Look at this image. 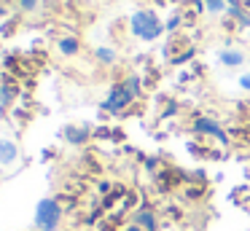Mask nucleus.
I'll list each match as a JSON object with an SVG mask.
<instances>
[{"mask_svg":"<svg viewBox=\"0 0 250 231\" xmlns=\"http://www.w3.org/2000/svg\"><path fill=\"white\" fill-rule=\"evenodd\" d=\"M129 32L143 43H153L164 35V21L162 16L156 14L153 8H137L135 14L129 16Z\"/></svg>","mask_w":250,"mask_h":231,"instance_id":"obj_1","label":"nucleus"},{"mask_svg":"<svg viewBox=\"0 0 250 231\" xmlns=\"http://www.w3.org/2000/svg\"><path fill=\"white\" fill-rule=\"evenodd\" d=\"M65 207L57 196H43L35 204V218H33V229L35 231H62L65 226Z\"/></svg>","mask_w":250,"mask_h":231,"instance_id":"obj_2","label":"nucleus"},{"mask_svg":"<svg viewBox=\"0 0 250 231\" xmlns=\"http://www.w3.org/2000/svg\"><path fill=\"white\" fill-rule=\"evenodd\" d=\"M135 97L126 91V86L121 84V81H113L108 89V94H105V100L100 102V110L108 113V116H119V118H126L129 116V110L135 107Z\"/></svg>","mask_w":250,"mask_h":231,"instance_id":"obj_3","label":"nucleus"},{"mask_svg":"<svg viewBox=\"0 0 250 231\" xmlns=\"http://www.w3.org/2000/svg\"><path fill=\"white\" fill-rule=\"evenodd\" d=\"M188 129L196 134V137H212V140H218V143H223V145H231V134H229V129H223L212 116H202V113H194V118H191V126H188Z\"/></svg>","mask_w":250,"mask_h":231,"instance_id":"obj_4","label":"nucleus"},{"mask_svg":"<svg viewBox=\"0 0 250 231\" xmlns=\"http://www.w3.org/2000/svg\"><path fill=\"white\" fill-rule=\"evenodd\" d=\"M19 94H22V86H19L17 75L3 73V81H0V116L8 118V110L17 105Z\"/></svg>","mask_w":250,"mask_h":231,"instance_id":"obj_5","label":"nucleus"},{"mask_svg":"<svg viewBox=\"0 0 250 231\" xmlns=\"http://www.w3.org/2000/svg\"><path fill=\"white\" fill-rule=\"evenodd\" d=\"M129 220H132V223H137L143 231H159V229H162V215H159V210L153 207L148 199H143V204L129 215Z\"/></svg>","mask_w":250,"mask_h":231,"instance_id":"obj_6","label":"nucleus"},{"mask_svg":"<svg viewBox=\"0 0 250 231\" xmlns=\"http://www.w3.org/2000/svg\"><path fill=\"white\" fill-rule=\"evenodd\" d=\"M62 140H65L67 145H73V148H86L94 140V129L81 126V124H67V126L62 129Z\"/></svg>","mask_w":250,"mask_h":231,"instance_id":"obj_7","label":"nucleus"},{"mask_svg":"<svg viewBox=\"0 0 250 231\" xmlns=\"http://www.w3.org/2000/svg\"><path fill=\"white\" fill-rule=\"evenodd\" d=\"M178 193H180V202L186 204H202L207 199V193H210V188L205 183H186Z\"/></svg>","mask_w":250,"mask_h":231,"instance_id":"obj_8","label":"nucleus"},{"mask_svg":"<svg viewBox=\"0 0 250 231\" xmlns=\"http://www.w3.org/2000/svg\"><path fill=\"white\" fill-rule=\"evenodd\" d=\"M57 51H60L62 57L73 59V57H78V54L83 51V43H81V38H78V35L67 32V35H60V38H57Z\"/></svg>","mask_w":250,"mask_h":231,"instance_id":"obj_9","label":"nucleus"},{"mask_svg":"<svg viewBox=\"0 0 250 231\" xmlns=\"http://www.w3.org/2000/svg\"><path fill=\"white\" fill-rule=\"evenodd\" d=\"M22 156L19 150V143L11 137H0V167H14Z\"/></svg>","mask_w":250,"mask_h":231,"instance_id":"obj_10","label":"nucleus"},{"mask_svg":"<svg viewBox=\"0 0 250 231\" xmlns=\"http://www.w3.org/2000/svg\"><path fill=\"white\" fill-rule=\"evenodd\" d=\"M245 59H248V54L239 51V48H234V46H226V48H221V51H218V62H221L223 67H229V70L242 67Z\"/></svg>","mask_w":250,"mask_h":231,"instance_id":"obj_11","label":"nucleus"},{"mask_svg":"<svg viewBox=\"0 0 250 231\" xmlns=\"http://www.w3.org/2000/svg\"><path fill=\"white\" fill-rule=\"evenodd\" d=\"M92 57H94V62L103 64V67H113V64L119 62V51H116L113 46H97L92 51Z\"/></svg>","mask_w":250,"mask_h":231,"instance_id":"obj_12","label":"nucleus"},{"mask_svg":"<svg viewBox=\"0 0 250 231\" xmlns=\"http://www.w3.org/2000/svg\"><path fill=\"white\" fill-rule=\"evenodd\" d=\"M159 215H162V226L164 223H180L186 218L180 204H164V207H159Z\"/></svg>","mask_w":250,"mask_h":231,"instance_id":"obj_13","label":"nucleus"},{"mask_svg":"<svg viewBox=\"0 0 250 231\" xmlns=\"http://www.w3.org/2000/svg\"><path fill=\"white\" fill-rule=\"evenodd\" d=\"M19 24H22V16H19V14L8 16V19L0 24V38H14V35H17V30H19Z\"/></svg>","mask_w":250,"mask_h":231,"instance_id":"obj_14","label":"nucleus"},{"mask_svg":"<svg viewBox=\"0 0 250 231\" xmlns=\"http://www.w3.org/2000/svg\"><path fill=\"white\" fill-rule=\"evenodd\" d=\"M162 167H164V161L159 159V156H146V161H143V169H146L148 175H153V177L162 172Z\"/></svg>","mask_w":250,"mask_h":231,"instance_id":"obj_15","label":"nucleus"},{"mask_svg":"<svg viewBox=\"0 0 250 231\" xmlns=\"http://www.w3.org/2000/svg\"><path fill=\"white\" fill-rule=\"evenodd\" d=\"M180 27H186V24H183V16H180V11H175V14L169 16L167 21H164V30H167L169 35H175V32L180 30Z\"/></svg>","mask_w":250,"mask_h":231,"instance_id":"obj_16","label":"nucleus"},{"mask_svg":"<svg viewBox=\"0 0 250 231\" xmlns=\"http://www.w3.org/2000/svg\"><path fill=\"white\" fill-rule=\"evenodd\" d=\"M17 8L19 14H38L41 0H17Z\"/></svg>","mask_w":250,"mask_h":231,"instance_id":"obj_17","label":"nucleus"},{"mask_svg":"<svg viewBox=\"0 0 250 231\" xmlns=\"http://www.w3.org/2000/svg\"><path fill=\"white\" fill-rule=\"evenodd\" d=\"M194 57H196V46H188V48H186V51H180L178 57H175L172 62H169V64H175V67H180V64L191 62V59H194Z\"/></svg>","mask_w":250,"mask_h":231,"instance_id":"obj_18","label":"nucleus"},{"mask_svg":"<svg viewBox=\"0 0 250 231\" xmlns=\"http://www.w3.org/2000/svg\"><path fill=\"white\" fill-rule=\"evenodd\" d=\"M226 0H205V11H207V14H226Z\"/></svg>","mask_w":250,"mask_h":231,"instance_id":"obj_19","label":"nucleus"},{"mask_svg":"<svg viewBox=\"0 0 250 231\" xmlns=\"http://www.w3.org/2000/svg\"><path fill=\"white\" fill-rule=\"evenodd\" d=\"M113 186H116L113 180H97V183H94V188H97V196H108V193L113 191Z\"/></svg>","mask_w":250,"mask_h":231,"instance_id":"obj_20","label":"nucleus"},{"mask_svg":"<svg viewBox=\"0 0 250 231\" xmlns=\"http://www.w3.org/2000/svg\"><path fill=\"white\" fill-rule=\"evenodd\" d=\"M221 30L229 32V35H234V32L239 30V24H237L234 19H229V16H223V19H221Z\"/></svg>","mask_w":250,"mask_h":231,"instance_id":"obj_21","label":"nucleus"},{"mask_svg":"<svg viewBox=\"0 0 250 231\" xmlns=\"http://www.w3.org/2000/svg\"><path fill=\"white\" fill-rule=\"evenodd\" d=\"M113 137V126H94V140H110Z\"/></svg>","mask_w":250,"mask_h":231,"instance_id":"obj_22","label":"nucleus"},{"mask_svg":"<svg viewBox=\"0 0 250 231\" xmlns=\"http://www.w3.org/2000/svg\"><path fill=\"white\" fill-rule=\"evenodd\" d=\"M239 89H242V91H250V70L239 75Z\"/></svg>","mask_w":250,"mask_h":231,"instance_id":"obj_23","label":"nucleus"},{"mask_svg":"<svg viewBox=\"0 0 250 231\" xmlns=\"http://www.w3.org/2000/svg\"><path fill=\"white\" fill-rule=\"evenodd\" d=\"M124 140H126L124 129H116V126H113V137H110V143H116V145H119V143H124Z\"/></svg>","mask_w":250,"mask_h":231,"instance_id":"obj_24","label":"nucleus"},{"mask_svg":"<svg viewBox=\"0 0 250 231\" xmlns=\"http://www.w3.org/2000/svg\"><path fill=\"white\" fill-rule=\"evenodd\" d=\"M54 159H57V148H46L41 153V161H54Z\"/></svg>","mask_w":250,"mask_h":231,"instance_id":"obj_25","label":"nucleus"},{"mask_svg":"<svg viewBox=\"0 0 250 231\" xmlns=\"http://www.w3.org/2000/svg\"><path fill=\"white\" fill-rule=\"evenodd\" d=\"M121 231H143V229H140L137 223H132V220H126V223L121 226Z\"/></svg>","mask_w":250,"mask_h":231,"instance_id":"obj_26","label":"nucleus"},{"mask_svg":"<svg viewBox=\"0 0 250 231\" xmlns=\"http://www.w3.org/2000/svg\"><path fill=\"white\" fill-rule=\"evenodd\" d=\"M6 19H8V8H6V5H0V24H3Z\"/></svg>","mask_w":250,"mask_h":231,"instance_id":"obj_27","label":"nucleus"},{"mask_svg":"<svg viewBox=\"0 0 250 231\" xmlns=\"http://www.w3.org/2000/svg\"><path fill=\"white\" fill-rule=\"evenodd\" d=\"M0 5H6L8 8V5H17V0H0Z\"/></svg>","mask_w":250,"mask_h":231,"instance_id":"obj_28","label":"nucleus"},{"mask_svg":"<svg viewBox=\"0 0 250 231\" xmlns=\"http://www.w3.org/2000/svg\"><path fill=\"white\" fill-rule=\"evenodd\" d=\"M3 180H6V177H3V172H0V186H3Z\"/></svg>","mask_w":250,"mask_h":231,"instance_id":"obj_29","label":"nucleus"},{"mask_svg":"<svg viewBox=\"0 0 250 231\" xmlns=\"http://www.w3.org/2000/svg\"><path fill=\"white\" fill-rule=\"evenodd\" d=\"M81 231H97V229H81Z\"/></svg>","mask_w":250,"mask_h":231,"instance_id":"obj_30","label":"nucleus"},{"mask_svg":"<svg viewBox=\"0 0 250 231\" xmlns=\"http://www.w3.org/2000/svg\"><path fill=\"white\" fill-rule=\"evenodd\" d=\"M248 38H250V30H248Z\"/></svg>","mask_w":250,"mask_h":231,"instance_id":"obj_31","label":"nucleus"}]
</instances>
